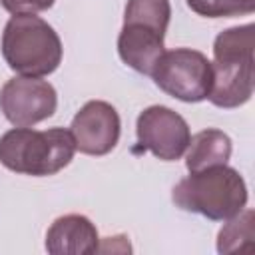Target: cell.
Returning a JSON list of instances; mask_svg holds the SVG:
<instances>
[{"label":"cell","instance_id":"6da1fadb","mask_svg":"<svg viewBox=\"0 0 255 255\" xmlns=\"http://www.w3.org/2000/svg\"><path fill=\"white\" fill-rule=\"evenodd\" d=\"M213 84L207 100L233 110L245 106L255 86V26H233L217 34L213 42Z\"/></svg>","mask_w":255,"mask_h":255},{"label":"cell","instance_id":"7a4b0ae2","mask_svg":"<svg viewBox=\"0 0 255 255\" xmlns=\"http://www.w3.org/2000/svg\"><path fill=\"white\" fill-rule=\"evenodd\" d=\"M175 207L203 215L211 221H227L245 209L249 193L241 173L227 163L189 171L171 189Z\"/></svg>","mask_w":255,"mask_h":255},{"label":"cell","instance_id":"3957f363","mask_svg":"<svg viewBox=\"0 0 255 255\" xmlns=\"http://www.w3.org/2000/svg\"><path fill=\"white\" fill-rule=\"evenodd\" d=\"M76 143L70 129L12 128L0 137V163L22 175L48 177L74 159Z\"/></svg>","mask_w":255,"mask_h":255},{"label":"cell","instance_id":"277c9868","mask_svg":"<svg viewBox=\"0 0 255 255\" xmlns=\"http://www.w3.org/2000/svg\"><path fill=\"white\" fill-rule=\"evenodd\" d=\"M0 48L8 68L30 78L56 72L64 54L58 32L36 14H12L4 26Z\"/></svg>","mask_w":255,"mask_h":255},{"label":"cell","instance_id":"5b68a950","mask_svg":"<svg viewBox=\"0 0 255 255\" xmlns=\"http://www.w3.org/2000/svg\"><path fill=\"white\" fill-rule=\"evenodd\" d=\"M149 76L161 92L185 104L207 100L213 84L211 62L205 54L191 48L163 52Z\"/></svg>","mask_w":255,"mask_h":255},{"label":"cell","instance_id":"8992f818","mask_svg":"<svg viewBox=\"0 0 255 255\" xmlns=\"http://www.w3.org/2000/svg\"><path fill=\"white\" fill-rule=\"evenodd\" d=\"M58 94L54 86L40 78L16 76L0 90V112L16 128H30L54 116Z\"/></svg>","mask_w":255,"mask_h":255},{"label":"cell","instance_id":"52a82bcc","mask_svg":"<svg viewBox=\"0 0 255 255\" xmlns=\"http://www.w3.org/2000/svg\"><path fill=\"white\" fill-rule=\"evenodd\" d=\"M137 143L161 161H177L189 143L187 122L167 106L145 108L135 122Z\"/></svg>","mask_w":255,"mask_h":255},{"label":"cell","instance_id":"ba28073f","mask_svg":"<svg viewBox=\"0 0 255 255\" xmlns=\"http://www.w3.org/2000/svg\"><path fill=\"white\" fill-rule=\"evenodd\" d=\"M70 133L80 153L96 157L106 155L120 141V114L112 104L104 100H90L74 116Z\"/></svg>","mask_w":255,"mask_h":255},{"label":"cell","instance_id":"9c48e42d","mask_svg":"<svg viewBox=\"0 0 255 255\" xmlns=\"http://www.w3.org/2000/svg\"><path fill=\"white\" fill-rule=\"evenodd\" d=\"M98 229L86 215L68 213L48 227L46 251L52 255H92L98 253Z\"/></svg>","mask_w":255,"mask_h":255},{"label":"cell","instance_id":"30bf717a","mask_svg":"<svg viewBox=\"0 0 255 255\" xmlns=\"http://www.w3.org/2000/svg\"><path fill=\"white\" fill-rule=\"evenodd\" d=\"M165 32L143 24H124L118 36V54L126 66L131 70L149 76L161 54Z\"/></svg>","mask_w":255,"mask_h":255},{"label":"cell","instance_id":"8fae6325","mask_svg":"<svg viewBox=\"0 0 255 255\" xmlns=\"http://www.w3.org/2000/svg\"><path fill=\"white\" fill-rule=\"evenodd\" d=\"M233 151L231 137L215 128H207L189 137L185 149V167L187 171H199L211 165L227 163Z\"/></svg>","mask_w":255,"mask_h":255},{"label":"cell","instance_id":"7c38bea8","mask_svg":"<svg viewBox=\"0 0 255 255\" xmlns=\"http://www.w3.org/2000/svg\"><path fill=\"white\" fill-rule=\"evenodd\" d=\"M255 213L251 209L239 211L235 217L227 219L217 235V251L219 253H233L245 247H251L255 241Z\"/></svg>","mask_w":255,"mask_h":255},{"label":"cell","instance_id":"4fadbf2b","mask_svg":"<svg viewBox=\"0 0 255 255\" xmlns=\"http://www.w3.org/2000/svg\"><path fill=\"white\" fill-rule=\"evenodd\" d=\"M169 18V0H128L124 10V24H143L159 32L167 30Z\"/></svg>","mask_w":255,"mask_h":255},{"label":"cell","instance_id":"5bb4252c","mask_svg":"<svg viewBox=\"0 0 255 255\" xmlns=\"http://www.w3.org/2000/svg\"><path fill=\"white\" fill-rule=\"evenodd\" d=\"M191 12L203 18H233L255 12V0H185Z\"/></svg>","mask_w":255,"mask_h":255},{"label":"cell","instance_id":"9a60e30c","mask_svg":"<svg viewBox=\"0 0 255 255\" xmlns=\"http://www.w3.org/2000/svg\"><path fill=\"white\" fill-rule=\"evenodd\" d=\"M56 0H0L2 8L10 14H36L54 6Z\"/></svg>","mask_w":255,"mask_h":255}]
</instances>
